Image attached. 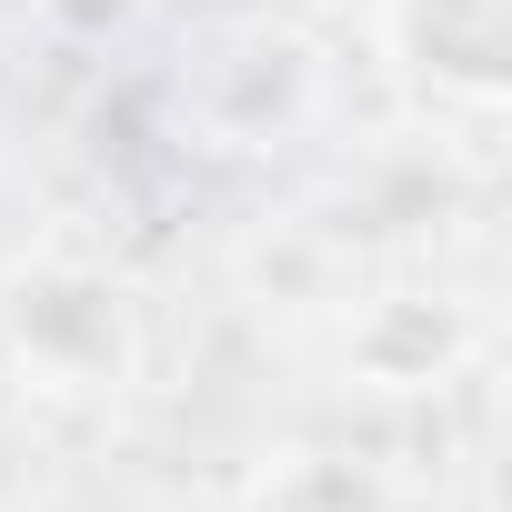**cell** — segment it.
<instances>
[{
  "label": "cell",
  "mask_w": 512,
  "mask_h": 512,
  "mask_svg": "<svg viewBox=\"0 0 512 512\" xmlns=\"http://www.w3.org/2000/svg\"><path fill=\"white\" fill-rule=\"evenodd\" d=\"M231 512H412L402 472L382 452H352V442H282L251 462L241 502Z\"/></svg>",
  "instance_id": "4"
},
{
  "label": "cell",
  "mask_w": 512,
  "mask_h": 512,
  "mask_svg": "<svg viewBox=\"0 0 512 512\" xmlns=\"http://www.w3.org/2000/svg\"><path fill=\"white\" fill-rule=\"evenodd\" d=\"M472 312L462 302H442V292H382L362 322H352V342H342V362H352V382L362 392H442L462 362H472Z\"/></svg>",
  "instance_id": "3"
},
{
  "label": "cell",
  "mask_w": 512,
  "mask_h": 512,
  "mask_svg": "<svg viewBox=\"0 0 512 512\" xmlns=\"http://www.w3.org/2000/svg\"><path fill=\"white\" fill-rule=\"evenodd\" d=\"M141 292L91 251H21L0 272V372L31 402H121L141 382Z\"/></svg>",
  "instance_id": "1"
},
{
  "label": "cell",
  "mask_w": 512,
  "mask_h": 512,
  "mask_svg": "<svg viewBox=\"0 0 512 512\" xmlns=\"http://www.w3.org/2000/svg\"><path fill=\"white\" fill-rule=\"evenodd\" d=\"M372 51L412 111L492 121L512 101V0H372Z\"/></svg>",
  "instance_id": "2"
}]
</instances>
